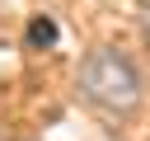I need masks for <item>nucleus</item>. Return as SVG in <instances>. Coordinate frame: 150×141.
Here are the masks:
<instances>
[{
  "label": "nucleus",
  "instance_id": "nucleus-1",
  "mask_svg": "<svg viewBox=\"0 0 150 141\" xmlns=\"http://www.w3.org/2000/svg\"><path fill=\"white\" fill-rule=\"evenodd\" d=\"M75 89L84 94V103H94L98 113L108 118H131L145 99V85H141V70L112 52V47H94L84 61H80V75H75Z\"/></svg>",
  "mask_w": 150,
  "mask_h": 141
},
{
  "label": "nucleus",
  "instance_id": "nucleus-3",
  "mask_svg": "<svg viewBox=\"0 0 150 141\" xmlns=\"http://www.w3.org/2000/svg\"><path fill=\"white\" fill-rule=\"evenodd\" d=\"M145 42H150V14H145Z\"/></svg>",
  "mask_w": 150,
  "mask_h": 141
},
{
  "label": "nucleus",
  "instance_id": "nucleus-2",
  "mask_svg": "<svg viewBox=\"0 0 150 141\" xmlns=\"http://www.w3.org/2000/svg\"><path fill=\"white\" fill-rule=\"evenodd\" d=\"M23 38H28V47H38V52H42V47H52V42L61 38V28H56V19H47V14H33Z\"/></svg>",
  "mask_w": 150,
  "mask_h": 141
}]
</instances>
